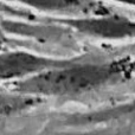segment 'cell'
Segmentation results:
<instances>
[{"instance_id":"1","label":"cell","mask_w":135,"mask_h":135,"mask_svg":"<svg viewBox=\"0 0 135 135\" xmlns=\"http://www.w3.org/2000/svg\"><path fill=\"white\" fill-rule=\"evenodd\" d=\"M110 71L104 68L85 66L76 68L58 74H50L40 77L35 86L40 91L54 94L77 93L96 86L110 77Z\"/></svg>"}]
</instances>
